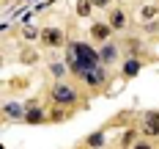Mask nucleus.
I'll use <instances>...</instances> for the list:
<instances>
[{
	"instance_id": "f257e3e1",
	"label": "nucleus",
	"mask_w": 159,
	"mask_h": 149,
	"mask_svg": "<svg viewBox=\"0 0 159 149\" xmlns=\"http://www.w3.org/2000/svg\"><path fill=\"white\" fill-rule=\"evenodd\" d=\"M66 64L71 66L74 75L85 77L91 69L102 66V58H99V52L93 47H88L82 42H69V47H66Z\"/></svg>"
},
{
	"instance_id": "f03ea898",
	"label": "nucleus",
	"mask_w": 159,
	"mask_h": 149,
	"mask_svg": "<svg viewBox=\"0 0 159 149\" xmlns=\"http://www.w3.org/2000/svg\"><path fill=\"white\" fill-rule=\"evenodd\" d=\"M49 97H52L55 105H74V102H77V91H74L66 80H58L49 88Z\"/></svg>"
},
{
	"instance_id": "7ed1b4c3",
	"label": "nucleus",
	"mask_w": 159,
	"mask_h": 149,
	"mask_svg": "<svg viewBox=\"0 0 159 149\" xmlns=\"http://www.w3.org/2000/svg\"><path fill=\"white\" fill-rule=\"evenodd\" d=\"M66 36L61 28H41V44H47V47H63Z\"/></svg>"
},
{
	"instance_id": "20e7f679",
	"label": "nucleus",
	"mask_w": 159,
	"mask_h": 149,
	"mask_svg": "<svg viewBox=\"0 0 159 149\" xmlns=\"http://www.w3.org/2000/svg\"><path fill=\"white\" fill-rule=\"evenodd\" d=\"M143 132L145 135H159V111H154V113H145L143 119Z\"/></svg>"
},
{
	"instance_id": "39448f33",
	"label": "nucleus",
	"mask_w": 159,
	"mask_h": 149,
	"mask_svg": "<svg viewBox=\"0 0 159 149\" xmlns=\"http://www.w3.org/2000/svg\"><path fill=\"white\" fill-rule=\"evenodd\" d=\"M47 116H44V111L36 105V102H30L28 105V113H25V124H41Z\"/></svg>"
},
{
	"instance_id": "423d86ee",
	"label": "nucleus",
	"mask_w": 159,
	"mask_h": 149,
	"mask_svg": "<svg viewBox=\"0 0 159 149\" xmlns=\"http://www.w3.org/2000/svg\"><path fill=\"white\" fill-rule=\"evenodd\" d=\"M3 113L8 116V119H22V122H25V113H28V108H25V105H19V102H6Z\"/></svg>"
},
{
	"instance_id": "0eeeda50",
	"label": "nucleus",
	"mask_w": 159,
	"mask_h": 149,
	"mask_svg": "<svg viewBox=\"0 0 159 149\" xmlns=\"http://www.w3.org/2000/svg\"><path fill=\"white\" fill-rule=\"evenodd\" d=\"M82 80L88 83L91 88H99V86H102V83L107 80V77H104V69H102V66H96V69H91V72H88V75H85Z\"/></svg>"
},
{
	"instance_id": "6e6552de",
	"label": "nucleus",
	"mask_w": 159,
	"mask_h": 149,
	"mask_svg": "<svg viewBox=\"0 0 159 149\" xmlns=\"http://www.w3.org/2000/svg\"><path fill=\"white\" fill-rule=\"evenodd\" d=\"M110 33H112L110 22H96L93 28H91V36H93L96 42H107V39H110Z\"/></svg>"
},
{
	"instance_id": "1a4fd4ad",
	"label": "nucleus",
	"mask_w": 159,
	"mask_h": 149,
	"mask_svg": "<svg viewBox=\"0 0 159 149\" xmlns=\"http://www.w3.org/2000/svg\"><path fill=\"white\" fill-rule=\"evenodd\" d=\"M99 58H102V64H115V58H118V50H115V44H110V42H107V44H104V47L99 50Z\"/></svg>"
},
{
	"instance_id": "9d476101",
	"label": "nucleus",
	"mask_w": 159,
	"mask_h": 149,
	"mask_svg": "<svg viewBox=\"0 0 159 149\" xmlns=\"http://www.w3.org/2000/svg\"><path fill=\"white\" fill-rule=\"evenodd\" d=\"M124 25H126L124 11H118V8H115V11H110V28H112V31H121Z\"/></svg>"
},
{
	"instance_id": "9b49d317",
	"label": "nucleus",
	"mask_w": 159,
	"mask_h": 149,
	"mask_svg": "<svg viewBox=\"0 0 159 149\" xmlns=\"http://www.w3.org/2000/svg\"><path fill=\"white\" fill-rule=\"evenodd\" d=\"M137 72H140V61H137V58H129L126 64H124V75H126V77H134Z\"/></svg>"
},
{
	"instance_id": "f8f14e48",
	"label": "nucleus",
	"mask_w": 159,
	"mask_h": 149,
	"mask_svg": "<svg viewBox=\"0 0 159 149\" xmlns=\"http://www.w3.org/2000/svg\"><path fill=\"white\" fill-rule=\"evenodd\" d=\"M85 144H88L91 149H99L102 144H104V132H93V135H91V138H88Z\"/></svg>"
},
{
	"instance_id": "ddd939ff",
	"label": "nucleus",
	"mask_w": 159,
	"mask_h": 149,
	"mask_svg": "<svg viewBox=\"0 0 159 149\" xmlns=\"http://www.w3.org/2000/svg\"><path fill=\"white\" fill-rule=\"evenodd\" d=\"M91 8H93L91 0H80V3H77V14L80 17H88V14H91Z\"/></svg>"
},
{
	"instance_id": "4468645a",
	"label": "nucleus",
	"mask_w": 159,
	"mask_h": 149,
	"mask_svg": "<svg viewBox=\"0 0 159 149\" xmlns=\"http://www.w3.org/2000/svg\"><path fill=\"white\" fill-rule=\"evenodd\" d=\"M49 69H52V75H55V77H63V75H66V66H63V64H52Z\"/></svg>"
},
{
	"instance_id": "2eb2a0df",
	"label": "nucleus",
	"mask_w": 159,
	"mask_h": 149,
	"mask_svg": "<svg viewBox=\"0 0 159 149\" xmlns=\"http://www.w3.org/2000/svg\"><path fill=\"white\" fill-rule=\"evenodd\" d=\"M157 14H159V11L154 8V6H145V8H143V19H154Z\"/></svg>"
},
{
	"instance_id": "dca6fc26",
	"label": "nucleus",
	"mask_w": 159,
	"mask_h": 149,
	"mask_svg": "<svg viewBox=\"0 0 159 149\" xmlns=\"http://www.w3.org/2000/svg\"><path fill=\"white\" fill-rule=\"evenodd\" d=\"M134 141V130H129L126 135H124V149H129V144Z\"/></svg>"
},
{
	"instance_id": "f3484780",
	"label": "nucleus",
	"mask_w": 159,
	"mask_h": 149,
	"mask_svg": "<svg viewBox=\"0 0 159 149\" xmlns=\"http://www.w3.org/2000/svg\"><path fill=\"white\" fill-rule=\"evenodd\" d=\"M132 149H151L148 141H137V144H132Z\"/></svg>"
},
{
	"instance_id": "a211bd4d",
	"label": "nucleus",
	"mask_w": 159,
	"mask_h": 149,
	"mask_svg": "<svg viewBox=\"0 0 159 149\" xmlns=\"http://www.w3.org/2000/svg\"><path fill=\"white\" fill-rule=\"evenodd\" d=\"M91 3H93V6H99V8H107V3H110V0H91Z\"/></svg>"
}]
</instances>
